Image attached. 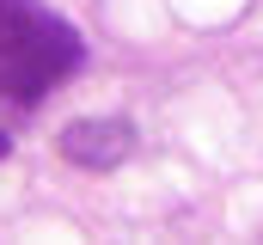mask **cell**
Returning a JSON list of instances; mask_svg holds the SVG:
<instances>
[{"instance_id": "6da1fadb", "label": "cell", "mask_w": 263, "mask_h": 245, "mask_svg": "<svg viewBox=\"0 0 263 245\" xmlns=\"http://www.w3.org/2000/svg\"><path fill=\"white\" fill-rule=\"evenodd\" d=\"M86 61V37L43 0H0V111H37Z\"/></svg>"}, {"instance_id": "7a4b0ae2", "label": "cell", "mask_w": 263, "mask_h": 245, "mask_svg": "<svg viewBox=\"0 0 263 245\" xmlns=\"http://www.w3.org/2000/svg\"><path fill=\"white\" fill-rule=\"evenodd\" d=\"M55 153L80 172H117L135 153V122L129 117H73L55 135Z\"/></svg>"}, {"instance_id": "3957f363", "label": "cell", "mask_w": 263, "mask_h": 245, "mask_svg": "<svg viewBox=\"0 0 263 245\" xmlns=\"http://www.w3.org/2000/svg\"><path fill=\"white\" fill-rule=\"evenodd\" d=\"M6 153H12V129L0 122V160H6Z\"/></svg>"}]
</instances>
